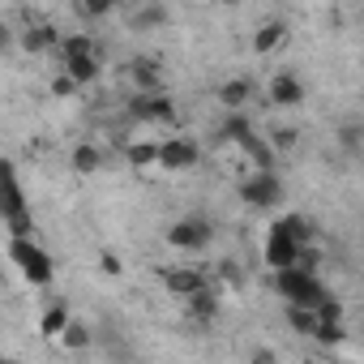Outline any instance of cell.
Segmentation results:
<instances>
[{
	"label": "cell",
	"instance_id": "19",
	"mask_svg": "<svg viewBox=\"0 0 364 364\" xmlns=\"http://www.w3.org/2000/svg\"><path fill=\"white\" fill-rule=\"evenodd\" d=\"M77 90L82 86H90L95 77H99V56H73V60H65V69H60Z\"/></svg>",
	"mask_w": 364,
	"mask_h": 364
},
{
	"label": "cell",
	"instance_id": "9",
	"mask_svg": "<svg viewBox=\"0 0 364 364\" xmlns=\"http://www.w3.org/2000/svg\"><path fill=\"white\" fill-rule=\"evenodd\" d=\"M129 77H133L137 95H163V65L154 56H133L129 60Z\"/></svg>",
	"mask_w": 364,
	"mask_h": 364
},
{
	"label": "cell",
	"instance_id": "32",
	"mask_svg": "<svg viewBox=\"0 0 364 364\" xmlns=\"http://www.w3.org/2000/svg\"><path fill=\"white\" fill-rule=\"evenodd\" d=\"M249 364H279V355H274L270 347H253V355H249Z\"/></svg>",
	"mask_w": 364,
	"mask_h": 364
},
{
	"label": "cell",
	"instance_id": "28",
	"mask_svg": "<svg viewBox=\"0 0 364 364\" xmlns=\"http://www.w3.org/2000/svg\"><path fill=\"white\" fill-rule=\"evenodd\" d=\"M116 5L112 0H95V5H77V18H86V22H99V18H107Z\"/></svg>",
	"mask_w": 364,
	"mask_h": 364
},
{
	"label": "cell",
	"instance_id": "1",
	"mask_svg": "<svg viewBox=\"0 0 364 364\" xmlns=\"http://www.w3.org/2000/svg\"><path fill=\"white\" fill-rule=\"evenodd\" d=\"M0 219H5L9 236H31L26 193H22V180H18V171H14L9 159H0Z\"/></svg>",
	"mask_w": 364,
	"mask_h": 364
},
{
	"label": "cell",
	"instance_id": "16",
	"mask_svg": "<svg viewBox=\"0 0 364 364\" xmlns=\"http://www.w3.org/2000/svg\"><path fill=\"white\" fill-rule=\"evenodd\" d=\"M296 253H300V249H296V245H287L283 236H274V232L266 236V253H262V257H266V266H270L274 274H279V270H287V266H296Z\"/></svg>",
	"mask_w": 364,
	"mask_h": 364
},
{
	"label": "cell",
	"instance_id": "27",
	"mask_svg": "<svg viewBox=\"0 0 364 364\" xmlns=\"http://www.w3.org/2000/svg\"><path fill=\"white\" fill-rule=\"evenodd\" d=\"M313 338H317V343H326V347H338V343L347 338V330H343V321H317Z\"/></svg>",
	"mask_w": 364,
	"mask_h": 364
},
{
	"label": "cell",
	"instance_id": "23",
	"mask_svg": "<svg viewBox=\"0 0 364 364\" xmlns=\"http://www.w3.org/2000/svg\"><path fill=\"white\" fill-rule=\"evenodd\" d=\"M338 146H343L347 154H360V146H364V124H360V120H347V124L338 129Z\"/></svg>",
	"mask_w": 364,
	"mask_h": 364
},
{
	"label": "cell",
	"instance_id": "12",
	"mask_svg": "<svg viewBox=\"0 0 364 364\" xmlns=\"http://www.w3.org/2000/svg\"><path fill=\"white\" fill-rule=\"evenodd\" d=\"M270 103L274 107H300L304 103V82L296 73H274L270 77Z\"/></svg>",
	"mask_w": 364,
	"mask_h": 364
},
{
	"label": "cell",
	"instance_id": "3",
	"mask_svg": "<svg viewBox=\"0 0 364 364\" xmlns=\"http://www.w3.org/2000/svg\"><path fill=\"white\" fill-rule=\"evenodd\" d=\"M9 257H14V266H18L35 287H48V283H52V274H56L52 253H48V249H39L31 236H14V240H9Z\"/></svg>",
	"mask_w": 364,
	"mask_h": 364
},
{
	"label": "cell",
	"instance_id": "10",
	"mask_svg": "<svg viewBox=\"0 0 364 364\" xmlns=\"http://www.w3.org/2000/svg\"><path fill=\"white\" fill-rule=\"evenodd\" d=\"M167 18H171V9H167V5H159V0H146V5H133V9L124 14L129 31H137V35H146V31H159V26H167Z\"/></svg>",
	"mask_w": 364,
	"mask_h": 364
},
{
	"label": "cell",
	"instance_id": "26",
	"mask_svg": "<svg viewBox=\"0 0 364 364\" xmlns=\"http://www.w3.org/2000/svg\"><path fill=\"white\" fill-rule=\"evenodd\" d=\"M245 133H253V124L240 116V112H228V120H223V129H219V137H228V141H240Z\"/></svg>",
	"mask_w": 364,
	"mask_h": 364
},
{
	"label": "cell",
	"instance_id": "29",
	"mask_svg": "<svg viewBox=\"0 0 364 364\" xmlns=\"http://www.w3.org/2000/svg\"><path fill=\"white\" fill-rule=\"evenodd\" d=\"M296 141H300V133H296V129H274L266 146H270V150H291Z\"/></svg>",
	"mask_w": 364,
	"mask_h": 364
},
{
	"label": "cell",
	"instance_id": "20",
	"mask_svg": "<svg viewBox=\"0 0 364 364\" xmlns=\"http://www.w3.org/2000/svg\"><path fill=\"white\" fill-rule=\"evenodd\" d=\"M249 99H253V82H249V77H232V82L219 86V103H223L228 112H240Z\"/></svg>",
	"mask_w": 364,
	"mask_h": 364
},
{
	"label": "cell",
	"instance_id": "24",
	"mask_svg": "<svg viewBox=\"0 0 364 364\" xmlns=\"http://www.w3.org/2000/svg\"><path fill=\"white\" fill-rule=\"evenodd\" d=\"M56 343H65L69 351H86V347H90V330H86L82 321H69V326H65V334H60Z\"/></svg>",
	"mask_w": 364,
	"mask_h": 364
},
{
	"label": "cell",
	"instance_id": "25",
	"mask_svg": "<svg viewBox=\"0 0 364 364\" xmlns=\"http://www.w3.org/2000/svg\"><path fill=\"white\" fill-rule=\"evenodd\" d=\"M283 317H287V326H291L296 334H313V330H317L313 309H291V304H287V313H283Z\"/></svg>",
	"mask_w": 364,
	"mask_h": 364
},
{
	"label": "cell",
	"instance_id": "4",
	"mask_svg": "<svg viewBox=\"0 0 364 364\" xmlns=\"http://www.w3.org/2000/svg\"><path fill=\"white\" fill-rule=\"evenodd\" d=\"M210 240H215V223L206 215H185L167 228V245L180 249V253H202Z\"/></svg>",
	"mask_w": 364,
	"mask_h": 364
},
{
	"label": "cell",
	"instance_id": "30",
	"mask_svg": "<svg viewBox=\"0 0 364 364\" xmlns=\"http://www.w3.org/2000/svg\"><path fill=\"white\" fill-rule=\"evenodd\" d=\"M18 48V35H14V26L9 22H0V56H9Z\"/></svg>",
	"mask_w": 364,
	"mask_h": 364
},
{
	"label": "cell",
	"instance_id": "14",
	"mask_svg": "<svg viewBox=\"0 0 364 364\" xmlns=\"http://www.w3.org/2000/svg\"><path fill=\"white\" fill-rule=\"evenodd\" d=\"M69 321H73V313H69V300H52V304L43 309V317H39V334H43V338H60Z\"/></svg>",
	"mask_w": 364,
	"mask_h": 364
},
{
	"label": "cell",
	"instance_id": "15",
	"mask_svg": "<svg viewBox=\"0 0 364 364\" xmlns=\"http://www.w3.org/2000/svg\"><path fill=\"white\" fill-rule=\"evenodd\" d=\"M236 146L249 154V163H253L257 171H274V150L266 146V137H257V129H253V133H245Z\"/></svg>",
	"mask_w": 364,
	"mask_h": 364
},
{
	"label": "cell",
	"instance_id": "31",
	"mask_svg": "<svg viewBox=\"0 0 364 364\" xmlns=\"http://www.w3.org/2000/svg\"><path fill=\"white\" fill-rule=\"evenodd\" d=\"M73 90H77V86H73V82L56 69V77H52V95H60V99H65V95H73Z\"/></svg>",
	"mask_w": 364,
	"mask_h": 364
},
{
	"label": "cell",
	"instance_id": "36",
	"mask_svg": "<svg viewBox=\"0 0 364 364\" xmlns=\"http://www.w3.org/2000/svg\"><path fill=\"white\" fill-rule=\"evenodd\" d=\"M9 364H14V360H9Z\"/></svg>",
	"mask_w": 364,
	"mask_h": 364
},
{
	"label": "cell",
	"instance_id": "13",
	"mask_svg": "<svg viewBox=\"0 0 364 364\" xmlns=\"http://www.w3.org/2000/svg\"><path fill=\"white\" fill-rule=\"evenodd\" d=\"M270 232L283 236V240L296 245V249H309V245H313V228H309V219H300V215H283V219H274Z\"/></svg>",
	"mask_w": 364,
	"mask_h": 364
},
{
	"label": "cell",
	"instance_id": "6",
	"mask_svg": "<svg viewBox=\"0 0 364 364\" xmlns=\"http://www.w3.org/2000/svg\"><path fill=\"white\" fill-rule=\"evenodd\" d=\"M129 116L133 120H150V124H171L176 120V103L167 95H133L129 99Z\"/></svg>",
	"mask_w": 364,
	"mask_h": 364
},
{
	"label": "cell",
	"instance_id": "2",
	"mask_svg": "<svg viewBox=\"0 0 364 364\" xmlns=\"http://www.w3.org/2000/svg\"><path fill=\"white\" fill-rule=\"evenodd\" d=\"M274 287H279V296H283L291 309H317V304L326 300V287H321L317 270L287 266V270H279V274H274Z\"/></svg>",
	"mask_w": 364,
	"mask_h": 364
},
{
	"label": "cell",
	"instance_id": "17",
	"mask_svg": "<svg viewBox=\"0 0 364 364\" xmlns=\"http://www.w3.org/2000/svg\"><path fill=\"white\" fill-rule=\"evenodd\" d=\"M283 39H287V22H283V18H270V22L257 26V35H253V52L266 56V52H274Z\"/></svg>",
	"mask_w": 364,
	"mask_h": 364
},
{
	"label": "cell",
	"instance_id": "18",
	"mask_svg": "<svg viewBox=\"0 0 364 364\" xmlns=\"http://www.w3.org/2000/svg\"><path fill=\"white\" fill-rule=\"evenodd\" d=\"M185 304H189V317H193V321H215V317H219V309H223V300H219V291H215V287H202V291H198V296H189Z\"/></svg>",
	"mask_w": 364,
	"mask_h": 364
},
{
	"label": "cell",
	"instance_id": "34",
	"mask_svg": "<svg viewBox=\"0 0 364 364\" xmlns=\"http://www.w3.org/2000/svg\"><path fill=\"white\" fill-rule=\"evenodd\" d=\"M219 270H223V279H240V266H236V262H223Z\"/></svg>",
	"mask_w": 364,
	"mask_h": 364
},
{
	"label": "cell",
	"instance_id": "11",
	"mask_svg": "<svg viewBox=\"0 0 364 364\" xmlns=\"http://www.w3.org/2000/svg\"><path fill=\"white\" fill-rule=\"evenodd\" d=\"M18 43H22L26 56H43V52H56V48H60V35H56V26L39 22V26H26V31L18 35Z\"/></svg>",
	"mask_w": 364,
	"mask_h": 364
},
{
	"label": "cell",
	"instance_id": "21",
	"mask_svg": "<svg viewBox=\"0 0 364 364\" xmlns=\"http://www.w3.org/2000/svg\"><path fill=\"white\" fill-rule=\"evenodd\" d=\"M99 167H103V154H99V146H90V141L73 146V171H77V176H95Z\"/></svg>",
	"mask_w": 364,
	"mask_h": 364
},
{
	"label": "cell",
	"instance_id": "22",
	"mask_svg": "<svg viewBox=\"0 0 364 364\" xmlns=\"http://www.w3.org/2000/svg\"><path fill=\"white\" fill-rule=\"evenodd\" d=\"M124 159L141 171V167H154L159 163V141H133L129 150H124Z\"/></svg>",
	"mask_w": 364,
	"mask_h": 364
},
{
	"label": "cell",
	"instance_id": "35",
	"mask_svg": "<svg viewBox=\"0 0 364 364\" xmlns=\"http://www.w3.org/2000/svg\"><path fill=\"white\" fill-rule=\"evenodd\" d=\"M0 364H9V360H5V355H0Z\"/></svg>",
	"mask_w": 364,
	"mask_h": 364
},
{
	"label": "cell",
	"instance_id": "8",
	"mask_svg": "<svg viewBox=\"0 0 364 364\" xmlns=\"http://www.w3.org/2000/svg\"><path fill=\"white\" fill-rule=\"evenodd\" d=\"M193 163H198V146H193V141H185V137L159 141V163H154V167H163V171H185V167H193Z\"/></svg>",
	"mask_w": 364,
	"mask_h": 364
},
{
	"label": "cell",
	"instance_id": "7",
	"mask_svg": "<svg viewBox=\"0 0 364 364\" xmlns=\"http://www.w3.org/2000/svg\"><path fill=\"white\" fill-rule=\"evenodd\" d=\"M163 274V287L171 291V296H198L202 287H210V279L202 274V270H193V266H167V270H159Z\"/></svg>",
	"mask_w": 364,
	"mask_h": 364
},
{
	"label": "cell",
	"instance_id": "33",
	"mask_svg": "<svg viewBox=\"0 0 364 364\" xmlns=\"http://www.w3.org/2000/svg\"><path fill=\"white\" fill-rule=\"evenodd\" d=\"M103 274H120V257L116 253H103Z\"/></svg>",
	"mask_w": 364,
	"mask_h": 364
},
{
	"label": "cell",
	"instance_id": "5",
	"mask_svg": "<svg viewBox=\"0 0 364 364\" xmlns=\"http://www.w3.org/2000/svg\"><path fill=\"white\" fill-rule=\"evenodd\" d=\"M240 198H245V206H253V210L279 206V202H283V180H279V171H253L245 185H240Z\"/></svg>",
	"mask_w": 364,
	"mask_h": 364
}]
</instances>
